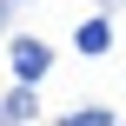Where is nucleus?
I'll return each mask as SVG.
<instances>
[{
    "mask_svg": "<svg viewBox=\"0 0 126 126\" xmlns=\"http://www.w3.org/2000/svg\"><path fill=\"white\" fill-rule=\"evenodd\" d=\"M7 66H13V80L40 86V80L53 73V47H47L40 33H13V40H7Z\"/></svg>",
    "mask_w": 126,
    "mask_h": 126,
    "instance_id": "1",
    "label": "nucleus"
},
{
    "mask_svg": "<svg viewBox=\"0 0 126 126\" xmlns=\"http://www.w3.org/2000/svg\"><path fill=\"white\" fill-rule=\"evenodd\" d=\"M33 120H40V86L13 80V86L0 93V126H33Z\"/></svg>",
    "mask_w": 126,
    "mask_h": 126,
    "instance_id": "2",
    "label": "nucleus"
},
{
    "mask_svg": "<svg viewBox=\"0 0 126 126\" xmlns=\"http://www.w3.org/2000/svg\"><path fill=\"white\" fill-rule=\"evenodd\" d=\"M73 53H80V60H100V53H113V20H106V13L80 20V27H73Z\"/></svg>",
    "mask_w": 126,
    "mask_h": 126,
    "instance_id": "3",
    "label": "nucleus"
},
{
    "mask_svg": "<svg viewBox=\"0 0 126 126\" xmlns=\"http://www.w3.org/2000/svg\"><path fill=\"white\" fill-rule=\"evenodd\" d=\"M60 126H120V120H113V106H73V113H60Z\"/></svg>",
    "mask_w": 126,
    "mask_h": 126,
    "instance_id": "4",
    "label": "nucleus"
},
{
    "mask_svg": "<svg viewBox=\"0 0 126 126\" xmlns=\"http://www.w3.org/2000/svg\"><path fill=\"white\" fill-rule=\"evenodd\" d=\"M20 13V0H0V33H7V20Z\"/></svg>",
    "mask_w": 126,
    "mask_h": 126,
    "instance_id": "5",
    "label": "nucleus"
},
{
    "mask_svg": "<svg viewBox=\"0 0 126 126\" xmlns=\"http://www.w3.org/2000/svg\"><path fill=\"white\" fill-rule=\"evenodd\" d=\"M120 126H126V120H120Z\"/></svg>",
    "mask_w": 126,
    "mask_h": 126,
    "instance_id": "6",
    "label": "nucleus"
}]
</instances>
